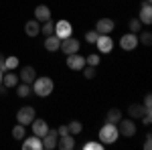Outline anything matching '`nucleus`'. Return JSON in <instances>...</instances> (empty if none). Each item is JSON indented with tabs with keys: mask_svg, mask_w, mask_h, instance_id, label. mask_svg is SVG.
Here are the masks:
<instances>
[{
	"mask_svg": "<svg viewBox=\"0 0 152 150\" xmlns=\"http://www.w3.org/2000/svg\"><path fill=\"white\" fill-rule=\"evenodd\" d=\"M0 69L4 71V55H2V53H0Z\"/></svg>",
	"mask_w": 152,
	"mask_h": 150,
	"instance_id": "obj_38",
	"label": "nucleus"
},
{
	"mask_svg": "<svg viewBox=\"0 0 152 150\" xmlns=\"http://www.w3.org/2000/svg\"><path fill=\"white\" fill-rule=\"evenodd\" d=\"M140 120H142V124H144V126H150V124H152V110H146Z\"/></svg>",
	"mask_w": 152,
	"mask_h": 150,
	"instance_id": "obj_34",
	"label": "nucleus"
},
{
	"mask_svg": "<svg viewBox=\"0 0 152 150\" xmlns=\"http://www.w3.org/2000/svg\"><path fill=\"white\" fill-rule=\"evenodd\" d=\"M138 45H140L138 43V35H134V33H126V35L120 37V47L124 51H134Z\"/></svg>",
	"mask_w": 152,
	"mask_h": 150,
	"instance_id": "obj_7",
	"label": "nucleus"
},
{
	"mask_svg": "<svg viewBox=\"0 0 152 150\" xmlns=\"http://www.w3.org/2000/svg\"><path fill=\"white\" fill-rule=\"evenodd\" d=\"M138 43L150 47L152 45V33L150 31H142V33H138Z\"/></svg>",
	"mask_w": 152,
	"mask_h": 150,
	"instance_id": "obj_27",
	"label": "nucleus"
},
{
	"mask_svg": "<svg viewBox=\"0 0 152 150\" xmlns=\"http://www.w3.org/2000/svg\"><path fill=\"white\" fill-rule=\"evenodd\" d=\"M114 29H116V23H114L112 18H99V20L95 23L94 31L97 33V35H110Z\"/></svg>",
	"mask_w": 152,
	"mask_h": 150,
	"instance_id": "obj_8",
	"label": "nucleus"
},
{
	"mask_svg": "<svg viewBox=\"0 0 152 150\" xmlns=\"http://www.w3.org/2000/svg\"><path fill=\"white\" fill-rule=\"evenodd\" d=\"M35 118H37V112H35V108H31V105H23L16 112V122L23 124V126H28Z\"/></svg>",
	"mask_w": 152,
	"mask_h": 150,
	"instance_id": "obj_3",
	"label": "nucleus"
},
{
	"mask_svg": "<svg viewBox=\"0 0 152 150\" xmlns=\"http://www.w3.org/2000/svg\"><path fill=\"white\" fill-rule=\"evenodd\" d=\"M144 112H146V108L142 104H130L128 105V116L132 120H140L142 116H144Z\"/></svg>",
	"mask_w": 152,
	"mask_h": 150,
	"instance_id": "obj_19",
	"label": "nucleus"
},
{
	"mask_svg": "<svg viewBox=\"0 0 152 150\" xmlns=\"http://www.w3.org/2000/svg\"><path fill=\"white\" fill-rule=\"evenodd\" d=\"M18 65H20V61H18L16 55H8V57H4V71H12V69H16Z\"/></svg>",
	"mask_w": 152,
	"mask_h": 150,
	"instance_id": "obj_23",
	"label": "nucleus"
},
{
	"mask_svg": "<svg viewBox=\"0 0 152 150\" xmlns=\"http://www.w3.org/2000/svg\"><path fill=\"white\" fill-rule=\"evenodd\" d=\"M83 77H85V79H94L95 75H97V71H95V67H91V65H85V67H83Z\"/></svg>",
	"mask_w": 152,
	"mask_h": 150,
	"instance_id": "obj_31",
	"label": "nucleus"
},
{
	"mask_svg": "<svg viewBox=\"0 0 152 150\" xmlns=\"http://www.w3.org/2000/svg\"><path fill=\"white\" fill-rule=\"evenodd\" d=\"M140 23L142 24H150L152 23V6H150V2H142V6H140Z\"/></svg>",
	"mask_w": 152,
	"mask_h": 150,
	"instance_id": "obj_16",
	"label": "nucleus"
},
{
	"mask_svg": "<svg viewBox=\"0 0 152 150\" xmlns=\"http://www.w3.org/2000/svg\"><path fill=\"white\" fill-rule=\"evenodd\" d=\"M43 45H45V49H47V51H51V53H53V51H59L61 39H59V37H55V35H49L47 39H45V43H43Z\"/></svg>",
	"mask_w": 152,
	"mask_h": 150,
	"instance_id": "obj_21",
	"label": "nucleus"
},
{
	"mask_svg": "<svg viewBox=\"0 0 152 150\" xmlns=\"http://www.w3.org/2000/svg\"><path fill=\"white\" fill-rule=\"evenodd\" d=\"M144 148L150 150L152 148V134H146V140H144Z\"/></svg>",
	"mask_w": 152,
	"mask_h": 150,
	"instance_id": "obj_36",
	"label": "nucleus"
},
{
	"mask_svg": "<svg viewBox=\"0 0 152 150\" xmlns=\"http://www.w3.org/2000/svg\"><path fill=\"white\" fill-rule=\"evenodd\" d=\"M67 67L71 71H81L85 67V57L79 55V53H73V55H67Z\"/></svg>",
	"mask_w": 152,
	"mask_h": 150,
	"instance_id": "obj_10",
	"label": "nucleus"
},
{
	"mask_svg": "<svg viewBox=\"0 0 152 150\" xmlns=\"http://www.w3.org/2000/svg\"><path fill=\"white\" fill-rule=\"evenodd\" d=\"M31 93H33V89H31L28 83H20V85H16V95H18V97H28Z\"/></svg>",
	"mask_w": 152,
	"mask_h": 150,
	"instance_id": "obj_26",
	"label": "nucleus"
},
{
	"mask_svg": "<svg viewBox=\"0 0 152 150\" xmlns=\"http://www.w3.org/2000/svg\"><path fill=\"white\" fill-rule=\"evenodd\" d=\"M67 130H69V134H71V136H77V134H81L83 124L79 122V120H71L69 124H67Z\"/></svg>",
	"mask_w": 152,
	"mask_h": 150,
	"instance_id": "obj_24",
	"label": "nucleus"
},
{
	"mask_svg": "<svg viewBox=\"0 0 152 150\" xmlns=\"http://www.w3.org/2000/svg\"><path fill=\"white\" fill-rule=\"evenodd\" d=\"M99 63H102V55H99V53H91V55H87V57H85V65L97 67Z\"/></svg>",
	"mask_w": 152,
	"mask_h": 150,
	"instance_id": "obj_28",
	"label": "nucleus"
},
{
	"mask_svg": "<svg viewBox=\"0 0 152 150\" xmlns=\"http://www.w3.org/2000/svg\"><path fill=\"white\" fill-rule=\"evenodd\" d=\"M97 33H95V31H87V33H85V41H87V43H89V45H95V41H97Z\"/></svg>",
	"mask_w": 152,
	"mask_h": 150,
	"instance_id": "obj_33",
	"label": "nucleus"
},
{
	"mask_svg": "<svg viewBox=\"0 0 152 150\" xmlns=\"http://www.w3.org/2000/svg\"><path fill=\"white\" fill-rule=\"evenodd\" d=\"M116 126H118L120 136H124V138H132V136H136V122H134V120H124V118H122Z\"/></svg>",
	"mask_w": 152,
	"mask_h": 150,
	"instance_id": "obj_4",
	"label": "nucleus"
},
{
	"mask_svg": "<svg viewBox=\"0 0 152 150\" xmlns=\"http://www.w3.org/2000/svg\"><path fill=\"white\" fill-rule=\"evenodd\" d=\"M41 31H43V35L49 37V35H53V31H55V23L49 18V20H45L43 23V26H41Z\"/></svg>",
	"mask_w": 152,
	"mask_h": 150,
	"instance_id": "obj_30",
	"label": "nucleus"
},
{
	"mask_svg": "<svg viewBox=\"0 0 152 150\" xmlns=\"http://www.w3.org/2000/svg\"><path fill=\"white\" fill-rule=\"evenodd\" d=\"M146 2H150V0H146Z\"/></svg>",
	"mask_w": 152,
	"mask_h": 150,
	"instance_id": "obj_40",
	"label": "nucleus"
},
{
	"mask_svg": "<svg viewBox=\"0 0 152 150\" xmlns=\"http://www.w3.org/2000/svg\"><path fill=\"white\" fill-rule=\"evenodd\" d=\"M24 136H26V126H23V124L16 122V126L12 128V138L14 140H23Z\"/></svg>",
	"mask_w": 152,
	"mask_h": 150,
	"instance_id": "obj_25",
	"label": "nucleus"
},
{
	"mask_svg": "<svg viewBox=\"0 0 152 150\" xmlns=\"http://www.w3.org/2000/svg\"><path fill=\"white\" fill-rule=\"evenodd\" d=\"M2 75H4V71L0 69V83H2Z\"/></svg>",
	"mask_w": 152,
	"mask_h": 150,
	"instance_id": "obj_39",
	"label": "nucleus"
},
{
	"mask_svg": "<svg viewBox=\"0 0 152 150\" xmlns=\"http://www.w3.org/2000/svg\"><path fill=\"white\" fill-rule=\"evenodd\" d=\"M95 45H97V53H112V49H114V39L110 35H99L97 41H95Z\"/></svg>",
	"mask_w": 152,
	"mask_h": 150,
	"instance_id": "obj_9",
	"label": "nucleus"
},
{
	"mask_svg": "<svg viewBox=\"0 0 152 150\" xmlns=\"http://www.w3.org/2000/svg\"><path fill=\"white\" fill-rule=\"evenodd\" d=\"M24 33H26V37H39L41 35V23H39L37 18L26 20V23H24Z\"/></svg>",
	"mask_w": 152,
	"mask_h": 150,
	"instance_id": "obj_15",
	"label": "nucleus"
},
{
	"mask_svg": "<svg viewBox=\"0 0 152 150\" xmlns=\"http://www.w3.org/2000/svg\"><path fill=\"white\" fill-rule=\"evenodd\" d=\"M35 77H37V71L33 65H24L23 69H20V73H18V79L23 81V83H28V85L35 81Z\"/></svg>",
	"mask_w": 152,
	"mask_h": 150,
	"instance_id": "obj_14",
	"label": "nucleus"
},
{
	"mask_svg": "<svg viewBox=\"0 0 152 150\" xmlns=\"http://www.w3.org/2000/svg\"><path fill=\"white\" fill-rule=\"evenodd\" d=\"M35 18L39 20V23L49 20V18H51V8H49L47 4H39V6L35 8Z\"/></svg>",
	"mask_w": 152,
	"mask_h": 150,
	"instance_id": "obj_18",
	"label": "nucleus"
},
{
	"mask_svg": "<svg viewBox=\"0 0 152 150\" xmlns=\"http://www.w3.org/2000/svg\"><path fill=\"white\" fill-rule=\"evenodd\" d=\"M20 142H23V150H41L43 148V140L39 136H35V134L33 136H24Z\"/></svg>",
	"mask_w": 152,
	"mask_h": 150,
	"instance_id": "obj_12",
	"label": "nucleus"
},
{
	"mask_svg": "<svg viewBox=\"0 0 152 150\" xmlns=\"http://www.w3.org/2000/svg\"><path fill=\"white\" fill-rule=\"evenodd\" d=\"M43 148H47V150H53V148H57V140H59V134H57V130H51L49 128V132L43 136Z\"/></svg>",
	"mask_w": 152,
	"mask_h": 150,
	"instance_id": "obj_13",
	"label": "nucleus"
},
{
	"mask_svg": "<svg viewBox=\"0 0 152 150\" xmlns=\"http://www.w3.org/2000/svg\"><path fill=\"white\" fill-rule=\"evenodd\" d=\"M53 35L59 37V39H67V37L73 35V24L69 20H65V18H61L55 23V31H53Z\"/></svg>",
	"mask_w": 152,
	"mask_h": 150,
	"instance_id": "obj_5",
	"label": "nucleus"
},
{
	"mask_svg": "<svg viewBox=\"0 0 152 150\" xmlns=\"http://www.w3.org/2000/svg\"><path fill=\"white\" fill-rule=\"evenodd\" d=\"M31 89H33V93L39 95V97H49V95L53 93V89H55V83H53L51 77L43 75V77H35V81L31 83Z\"/></svg>",
	"mask_w": 152,
	"mask_h": 150,
	"instance_id": "obj_1",
	"label": "nucleus"
},
{
	"mask_svg": "<svg viewBox=\"0 0 152 150\" xmlns=\"http://www.w3.org/2000/svg\"><path fill=\"white\" fill-rule=\"evenodd\" d=\"M120 120H122V110H118V108L107 110V114H105V122H110V124H118Z\"/></svg>",
	"mask_w": 152,
	"mask_h": 150,
	"instance_id": "obj_22",
	"label": "nucleus"
},
{
	"mask_svg": "<svg viewBox=\"0 0 152 150\" xmlns=\"http://www.w3.org/2000/svg\"><path fill=\"white\" fill-rule=\"evenodd\" d=\"M97 138L99 142L107 146V144H114L118 138H120V132H118V126L116 124H110V122H105L104 126L99 128V134H97Z\"/></svg>",
	"mask_w": 152,
	"mask_h": 150,
	"instance_id": "obj_2",
	"label": "nucleus"
},
{
	"mask_svg": "<svg viewBox=\"0 0 152 150\" xmlns=\"http://www.w3.org/2000/svg\"><path fill=\"white\" fill-rule=\"evenodd\" d=\"M31 126H33V134L39 136V138H43L49 132V124H47V120H43V118H35L31 122Z\"/></svg>",
	"mask_w": 152,
	"mask_h": 150,
	"instance_id": "obj_11",
	"label": "nucleus"
},
{
	"mask_svg": "<svg viewBox=\"0 0 152 150\" xmlns=\"http://www.w3.org/2000/svg\"><path fill=\"white\" fill-rule=\"evenodd\" d=\"M140 26H142L140 18H130V20H128V29H130V33H134V35L140 33Z\"/></svg>",
	"mask_w": 152,
	"mask_h": 150,
	"instance_id": "obj_29",
	"label": "nucleus"
},
{
	"mask_svg": "<svg viewBox=\"0 0 152 150\" xmlns=\"http://www.w3.org/2000/svg\"><path fill=\"white\" fill-rule=\"evenodd\" d=\"M79 47H81V43H79L77 39H73V35H71V37H67V39H61L59 49H61L65 55H73V53H79Z\"/></svg>",
	"mask_w": 152,
	"mask_h": 150,
	"instance_id": "obj_6",
	"label": "nucleus"
},
{
	"mask_svg": "<svg viewBox=\"0 0 152 150\" xmlns=\"http://www.w3.org/2000/svg\"><path fill=\"white\" fill-rule=\"evenodd\" d=\"M18 75L16 73H12V71H4V75H2V85H6V87H16L18 85Z\"/></svg>",
	"mask_w": 152,
	"mask_h": 150,
	"instance_id": "obj_20",
	"label": "nucleus"
},
{
	"mask_svg": "<svg viewBox=\"0 0 152 150\" xmlns=\"http://www.w3.org/2000/svg\"><path fill=\"white\" fill-rule=\"evenodd\" d=\"M83 148H85V150H102V148H104V144H102L99 140H97V142L91 140V142H85V144H83Z\"/></svg>",
	"mask_w": 152,
	"mask_h": 150,
	"instance_id": "obj_32",
	"label": "nucleus"
},
{
	"mask_svg": "<svg viewBox=\"0 0 152 150\" xmlns=\"http://www.w3.org/2000/svg\"><path fill=\"white\" fill-rule=\"evenodd\" d=\"M57 146H59L61 150H73V148H75V136H71V134L59 136V140H57Z\"/></svg>",
	"mask_w": 152,
	"mask_h": 150,
	"instance_id": "obj_17",
	"label": "nucleus"
},
{
	"mask_svg": "<svg viewBox=\"0 0 152 150\" xmlns=\"http://www.w3.org/2000/svg\"><path fill=\"white\" fill-rule=\"evenodd\" d=\"M57 134H59V136H65V134H69V130H67V124H63V126H59Z\"/></svg>",
	"mask_w": 152,
	"mask_h": 150,
	"instance_id": "obj_37",
	"label": "nucleus"
},
{
	"mask_svg": "<svg viewBox=\"0 0 152 150\" xmlns=\"http://www.w3.org/2000/svg\"><path fill=\"white\" fill-rule=\"evenodd\" d=\"M144 108H146V110H152V95L150 93H146V95H144Z\"/></svg>",
	"mask_w": 152,
	"mask_h": 150,
	"instance_id": "obj_35",
	"label": "nucleus"
}]
</instances>
